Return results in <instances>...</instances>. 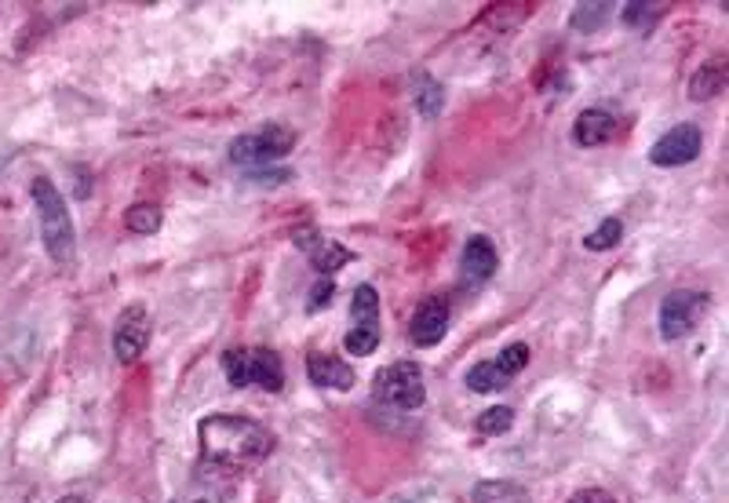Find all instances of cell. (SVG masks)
I'll return each instance as SVG.
<instances>
[{"instance_id":"1","label":"cell","mask_w":729,"mask_h":503,"mask_svg":"<svg viewBox=\"0 0 729 503\" xmlns=\"http://www.w3.org/2000/svg\"><path fill=\"white\" fill-rule=\"evenodd\" d=\"M197 442L201 456L219 467H252V463L267 460L278 438L267 431L263 423L248 420V416H230V412H212L197 423Z\"/></svg>"},{"instance_id":"2","label":"cell","mask_w":729,"mask_h":503,"mask_svg":"<svg viewBox=\"0 0 729 503\" xmlns=\"http://www.w3.org/2000/svg\"><path fill=\"white\" fill-rule=\"evenodd\" d=\"M30 197H33L37 216H41V237H44L48 256H52L55 263H73L77 237H73V219H70V212H66V201H62L59 186H55L52 179H44V175H37L30 186Z\"/></svg>"},{"instance_id":"3","label":"cell","mask_w":729,"mask_h":503,"mask_svg":"<svg viewBox=\"0 0 729 503\" xmlns=\"http://www.w3.org/2000/svg\"><path fill=\"white\" fill-rule=\"evenodd\" d=\"M223 376L230 387H259L278 394L285 387V365L270 347H234L223 354Z\"/></svg>"},{"instance_id":"4","label":"cell","mask_w":729,"mask_h":503,"mask_svg":"<svg viewBox=\"0 0 729 503\" xmlns=\"http://www.w3.org/2000/svg\"><path fill=\"white\" fill-rule=\"evenodd\" d=\"M292 146H296V132H292V128H285V124H267V128H259V132L237 135L226 154H230L234 165L263 168V165L281 161Z\"/></svg>"},{"instance_id":"5","label":"cell","mask_w":729,"mask_h":503,"mask_svg":"<svg viewBox=\"0 0 729 503\" xmlns=\"http://www.w3.org/2000/svg\"><path fill=\"white\" fill-rule=\"evenodd\" d=\"M372 394H376V401L391 405V409H401V412L420 409L423 398H427L420 365L416 361H394V365L380 369L376 380H372Z\"/></svg>"},{"instance_id":"6","label":"cell","mask_w":729,"mask_h":503,"mask_svg":"<svg viewBox=\"0 0 729 503\" xmlns=\"http://www.w3.org/2000/svg\"><path fill=\"white\" fill-rule=\"evenodd\" d=\"M380 292L372 285H358L350 296V332H347V350L354 358H365L380 347Z\"/></svg>"},{"instance_id":"7","label":"cell","mask_w":729,"mask_h":503,"mask_svg":"<svg viewBox=\"0 0 729 503\" xmlns=\"http://www.w3.org/2000/svg\"><path fill=\"white\" fill-rule=\"evenodd\" d=\"M529 365V347L525 343H511V347H504L496 358L489 361H478L471 372H467V391L474 394H493V391H504L507 383L518 376V372Z\"/></svg>"},{"instance_id":"8","label":"cell","mask_w":729,"mask_h":503,"mask_svg":"<svg viewBox=\"0 0 729 503\" xmlns=\"http://www.w3.org/2000/svg\"><path fill=\"white\" fill-rule=\"evenodd\" d=\"M708 310V296L704 292H689V288H678L660 299V336L664 339H682L697 329V321L704 318Z\"/></svg>"},{"instance_id":"9","label":"cell","mask_w":729,"mask_h":503,"mask_svg":"<svg viewBox=\"0 0 729 503\" xmlns=\"http://www.w3.org/2000/svg\"><path fill=\"white\" fill-rule=\"evenodd\" d=\"M700 146H704V135L697 124H675L671 132H664L649 146V161L657 168H682L689 161H697Z\"/></svg>"},{"instance_id":"10","label":"cell","mask_w":729,"mask_h":503,"mask_svg":"<svg viewBox=\"0 0 729 503\" xmlns=\"http://www.w3.org/2000/svg\"><path fill=\"white\" fill-rule=\"evenodd\" d=\"M146 343H150V314L143 303H132L121 310V318L113 325V354L121 365H135L143 358Z\"/></svg>"},{"instance_id":"11","label":"cell","mask_w":729,"mask_h":503,"mask_svg":"<svg viewBox=\"0 0 729 503\" xmlns=\"http://www.w3.org/2000/svg\"><path fill=\"white\" fill-rule=\"evenodd\" d=\"M292 241H296L299 252L310 259V267L318 270V274H325V278H329V274H336L339 267H347L350 259H354V252H350V248H343L339 241H332V237H321L318 230H307V226H303V230H296V234H292Z\"/></svg>"},{"instance_id":"12","label":"cell","mask_w":729,"mask_h":503,"mask_svg":"<svg viewBox=\"0 0 729 503\" xmlns=\"http://www.w3.org/2000/svg\"><path fill=\"white\" fill-rule=\"evenodd\" d=\"M449 321H452L449 303H445L442 296H427L420 307H416V314H412V325H409L412 343H416V347H434V343L449 332Z\"/></svg>"},{"instance_id":"13","label":"cell","mask_w":729,"mask_h":503,"mask_svg":"<svg viewBox=\"0 0 729 503\" xmlns=\"http://www.w3.org/2000/svg\"><path fill=\"white\" fill-rule=\"evenodd\" d=\"M460 270L463 278L471 281V285H485V281L496 274V245L489 241L485 234H474L467 237V245H463V256H460Z\"/></svg>"},{"instance_id":"14","label":"cell","mask_w":729,"mask_h":503,"mask_svg":"<svg viewBox=\"0 0 729 503\" xmlns=\"http://www.w3.org/2000/svg\"><path fill=\"white\" fill-rule=\"evenodd\" d=\"M307 376H310L314 387H325V391H350L354 380H358L347 361L332 358V354H310Z\"/></svg>"},{"instance_id":"15","label":"cell","mask_w":729,"mask_h":503,"mask_svg":"<svg viewBox=\"0 0 729 503\" xmlns=\"http://www.w3.org/2000/svg\"><path fill=\"white\" fill-rule=\"evenodd\" d=\"M617 135V117L606 110H584L573 121V143L576 146H602Z\"/></svg>"},{"instance_id":"16","label":"cell","mask_w":729,"mask_h":503,"mask_svg":"<svg viewBox=\"0 0 729 503\" xmlns=\"http://www.w3.org/2000/svg\"><path fill=\"white\" fill-rule=\"evenodd\" d=\"M471 500L474 503H529V493H525L522 485L514 482H478L471 489Z\"/></svg>"},{"instance_id":"17","label":"cell","mask_w":729,"mask_h":503,"mask_svg":"<svg viewBox=\"0 0 729 503\" xmlns=\"http://www.w3.org/2000/svg\"><path fill=\"white\" fill-rule=\"evenodd\" d=\"M722 84H726V70H722L719 62H711V66H704L700 73H693V81H689V99H697V103L715 99V95L722 92Z\"/></svg>"},{"instance_id":"18","label":"cell","mask_w":729,"mask_h":503,"mask_svg":"<svg viewBox=\"0 0 729 503\" xmlns=\"http://www.w3.org/2000/svg\"><path fill=\"white\" fill-rule=\"evenodd\" d=\"M124 226L132 234H157L161 230V208L157 205H132L124 212Z\"/></svg>"},{"instance_id":"19","label":"cell","mask_w":729,"mask_h":503,"mask_svg":"<svg viewBox=\"0 0 729 503\" xmlns=\"http://www.w3.org/2000/svg\"><path fill=\"white\" fill-rule=\"evenodd\" d=\"M609 11H613L609 4H576L569 26H573L576 33H595L598 26L609 19Z\"/></svg>"},{"instance_id":"20","label":"cell","mask_w":729,"mask_h":503,"mask_svg":"<svg viewBox=\"0 0 729 503\" xmlns=\"http://www.w3.org/2000/svg\"><path fill=\"white\" fill-rule=\"evenodd\" d=\"M620 237H624V223H620V219H602V226L584 237V248L587 252H609Z\"/></svg>"},{"instance_id":"21","label":"cell","mask_w":729,"mask_h":503,"mask_svg":"<svg viewBox=\"0 0 729 503\" xmlns=\"http://www.w3.org/2000/svg\"><path fill=\"white\" fill-rule=\"evenodd\" d=\"M514 427V409L507 405H496V409H485L478 416V431L482 434H507Z\"/></svg>"},{"instance_id":"22","label":"cell","mask_w":729,"mask_h":503,"mask_svg":"<svg viewBox=\"0 0 729 503\" xmlns=\"http://www.w3.org/2000/svg\"><path fill=\"white\" fill-rule=\"evenodd\" d=\"M416 106H420L423 117H434V113L442 110V88L431 81V77H423L420 81V95H416Z\"/></svg>"},{"instance_id":"23","label":"cell","mask_w":729,"mask_h":503,"mask_svg":"<svg viewBox=\"0 0 729 503\" xmlns=\"http://www.w3.org/2000/svg\"><path fill=\"white\" fill-rule=\"evenodd\" d=\"M332 292H336V285H332V278L318 281V285L310 288V303H307V310H310V314H314V310H325V307H329Z\"/></svg>"},{"instance_id":"24","label":"cell","mask_w":729,"mask_h":503,"mask_svg":"<svg viewBox=\"0 0 729 503\" xmlns=\"http://www.w3.org/2000/svg\"><path fill=\"white\" fill-rule=\"evenodd\" d=\"M653 15H657V8H653V4H627V8H624V22H627V26L649 22Z\"/></svg>"},{"instance_id":"25","label":"cell","mask_w":729,"mask_h":503,"mask_svg":"<svg viewBox=\"0 0 729 503\" xmlns=\"http://www.w3.org/2000/svg\"><path fill=\"white\" fill-rule=\"evenodd\" d=\"M565 503H617V496L602 493V489H584V493H573Z\"/></svg>"},{"instance_id":"26","label":"cell","mask_w":729,"mask_h":503,"mask_svg":"<svg viewBox=\"0 0 729 503\" xmlns=\"http://www.w3.org/2000/svg\"><path fill=\"white\" fill-rule=\"evenodd\" d=\"M59 503H88V500H84V496H62Z\"/></svg>"},{"instance_id":"27","label":"cell","mask_w":729,"mask_h":503,"mask_svg":"<svg viewBox=\"0 0 729 503\" xmlns=\"http://www.w3.org/2000/svg\"><path fill=\"white\" fill-rule=\"evenodd\" d=\"M194 503H208V500H194Z\"/></svg>"}]
</instances>
